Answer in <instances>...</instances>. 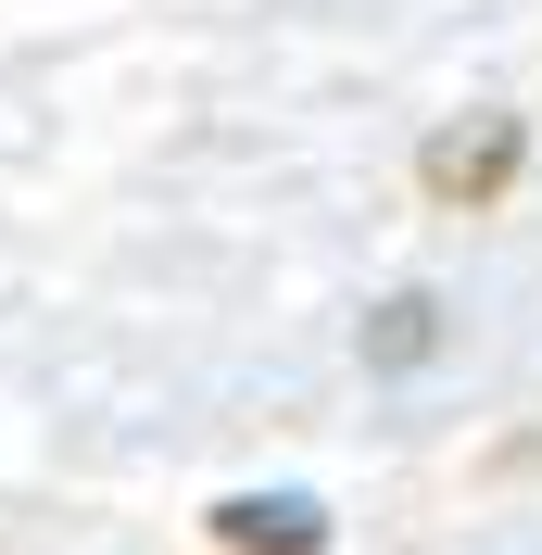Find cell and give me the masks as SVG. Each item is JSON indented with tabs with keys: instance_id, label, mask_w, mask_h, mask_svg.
<instances>
[{
	"instance_id": "obj_1",
	"label": "cell",
	"mask_w": 542,
	"mask_h": 555,
	"mask_svg": "<svg viewBox=\"0 0 542 555\" xmlns=\"http://www.w3.org/2000/svg\"><path fill=\"white\" fill-rule=\"evenodd\" d=\"M517 165H530V114H454V127L416 139V190L441 215H492L517 190Z\"/></svg>"
},
{
	"instance_id": "obj_2",
	"label": "cell",
	"mask_w": 542,
	"mask_h": 555,
	"mask_svg": "<svg viewBox=\"0 0 542 555\" xmlns=\"http://www.w3.org/2000/svg\"><path fill=\"white\" fill-rule=\"evenodd\" d=\"M215 543L228 555H328V518H315L304 492H228L215 505Z\"/></svg>"
},
{
	"instance_id": "obj_3",
	"label": "cell",
	"mask_w": 542,
	"mask_h": 555,
	"mask_svg": "<svg viewBox=\"0 0 542 555\" xmlns=\"http://www.w3.org/2000/svg\"><path fill=\"white\" fill-rule=\"evenodd\" d=\"M429 353H441V304H429V291H391V304L366 315V366L404 379V366H429Z\"/></svg>"
}]
</instances>
